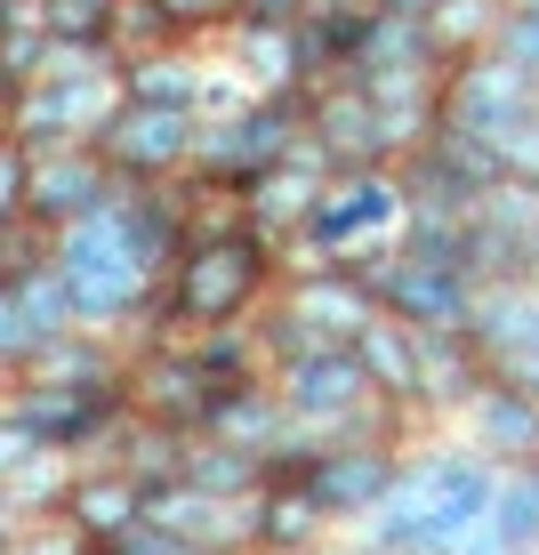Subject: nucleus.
<instances>
[{
	"mask_svg": "<svg viewBox=\"0 0 539 555\" xmlns=\"http://www.w3.org/2000/svg\"><path fill=\"white\" fill-rule=\"evenodd\" d=\"M291 258L258 234V225H226V234H185L178 266H169L162 298H153L138 338H194V331H242L274 306Z\"/></svg>",
	"mask_w": 539,
	"mask_h": 555,
	"instance_id": "obj_1",
	"label": "nucleus"
},
{
	"mask_svg": "<svg viewBox=\"0 0 539 555\" xmlns=\"http://www.w3.org/2000/svg\"><path fill=\"white\" fill-rule=\"evenodd\" d=\"M56 274H65V291H73L81 331H105V338H121V347L145 331L153 298H162V266L145 258L121 194H113L105 209H89L81 225L56 234Z\"/></svg>",
	"mask_w": 539,
	"mask_h": 555,
	"instance_id": "obj_2",
	"label": "nucleus"
},
{
	"mask_svg": "<svg viewBox=\"0 0 539 555\" xmlns=\"http://www.w3.org/2000/svg\"><path fill=\"white\" fill-rule=\"evenodd\" d=\"M491 483H499V467L475 443H419L395 500L362 524V540L378 555H442L451 531H467L491 507Z\"/></svg>",
	"mask_w": 539,
	"mask_h": 555,
	"instance_id": "obj_3",
	"label": "nucleus"
},
{
	"mask_svg": "<svg viewBox=\"0 0 539 555\" xmlns=\"http://www.w3.org/2000/svg\"><path fill=\"white\" fill-rule=\"evenodd\" d=\"M402 218H411V194H402L395 169H338L315 218L298 225L291 266H362L402 234Z\"/></svg>",
	"mask_w": 539,
	"mask_h": 555,
	"instance_id": "obj_4",
	"label": "nucleus"
},
{
	"mask_svg": "<svg viewBox=\"0 0 539 555\" xmlns=\"http://www.w3.org/2000/svg\"><path fill=\"white\" fill-rule=\"evenodd\" d=\"M113 105H121V56L56 41V65L16 98V138L25 145H81L113 121Z\"/></svg>",
	"mask_w": 539,
	"mask_h": 555,
	"instance_id": "obj_5",
	"label": "nucleus"
},
{
	"mask_svg": "<svg viewBox=\"0 0 539 555\" xmlns=\"http://www.w3.org/2000/svg\"><path fill=\"white\" fill-rule=\"evenodd\" d=\"M0 403L33 427V443L73 451V459H105V443L138 418L121 371H113V378H81V387H56V378H9Z\"/></svg>",
	"mask_w": 539,
	"mask_h": 555,
	"instance_id": "obj_6",
	"label": "nucleus"
},
{
	"mask_svg": "<svg viewBox=\"0 0 539 555\" xmlns=\"http://www.w3.org/2000/svg\"><path fill=\"white\" fill-rule=\"evenodd\" d=\"M298 138H306V89H274V98L226 113V121H202L194 178L226 185V194H249V178H266Z\"/></svg>",
	"mask_w": 539,
	"mask_h": 555,
	"instance_id": "obj_7",
	"label": "nucleus"
},
{
	"mask_svg": "<svg viewBox=\"0 0 539 555\" xmlns=\"http://www.w3.org/2000/svg\"><path fill=\"white\" fill-rule=\"evenodd\" d=\"M355 274L371 282L378 314L411 322V331H467V314H475V291H484V282L467 274V266H435V258H411L402 242H387L378 258H362Z\"/></svg>",
	"mask_w": 539,
	"mask_h": 555,
	"instance_id": "obj_8",
	"label": "nucleus"
},
{
	"mask_svg": "<svg viewBox=\"0 0 539 555\" xmlns=\"http://www.w3.org/2000/svg\"><path fill=\"white\" fill-rule=\"evenodd\" d=\"M194 145H202V113L185 105H138L121 98L113 121L98 129V153L121 169L129 185H178L194 178Z\"/></svg>",
	"mask_w": 539,
	"mask_h": 555,
	"instance_id": "obj_9",
	"label": "nucleus"
},
{
	"mask_svg": "<svg viewBox=\"0 0 539 555\" xmlns=\"http://www.w3.org/2000/svg\"><path fill=\"white\" fill-rule=\"evenodd\" d=\"M531 113H539V81L515 73L499 49H475V56H451V65H442V121L451 129H467V138H484V145H508Z\"/></svg>",
	"mask_w": 539,
	"mask_h": 555,
	"instance_id": "obj_10",
	"label": "nucleus"
},
{
	"mask_svg": "<svg viewBox=\"0 0 539 555\" xmlns=\"http://www.w3.org/2000/svg\"><path fill=\"white\" fill-rule=\"evenodd\" d=\"M411 451L419 443H387V435H355V443H331L315 459V500L331 524H371L378 507L395 500V483H402V467H411Z\"/></svg>",
	"mask_w": 539,
	"mask_h": 555,
	"instance_id": "obj_11",
	"label": "nucleus"
},
{
	"mask_svg": "<svg viewBox=\"0 0 539 555\" xmlns=\"http://www.w3.org/2000/svg\"><path fill=\"white\" fill-rule=\"evenodd\" d=\"M121 194V169L98 153V138L81 145H33V194H25V218L41 225V234H65V225H81L89 209H105Z\"/></svg>",
	"mask_w": 539,
	"mask_h": 555,
	"instance_id": "obj_12",
	"label": "nucleus"
},
{
	"mask_svg": "<svg viewBox=\"0 0 539 555\" xmlns=\"http://www.w3.org/2000/svg\"><path fill=\"white\" fill-rule=\"evenodd\" d=\"M121 378H129V403H138V418H162V427L202 435L209 371L194 362V338H129Z\"/></svg>",
	"mask_w": 539,
	"mask_h": 555,
	"instance_id": "obj_13",
	"label": "nucleus"
},
{
	"mask_svg": "<svg viewBox=\"0 0 539 555\" xmlns=\"http://www.w3.org/2000/svg\"><path fill=\"white\" fill-rule=\"evenodd\" d=\"M331 178H338V162L322 153V138L306 129V138L282 153L266 178H249V194H242V209H249V225H258L266 242H274L282 258H291V242H298V225L315 218V202L331 194Z\"/></svg>",
	"mask_w": 539,
	"mask_h": 555,
	"instance_id": "obj_14",
	"label": "nucleus"
},
{
	"mask_svg": "<svg viewBox=\"0 0 539 555\" xmlns=\"http://www.w3.org/2000/svg\"><path fill=\"white\" fill-rule=\"evenodd\" d=\"M274 306L298 314L306 331L331 338V347H355V338L378 322V298H371V282H362L355 266H291L282 291H274Z\"/></svg>",
	"mask_w": 539,
	"mask_h": 555,
	"instance_id": "obj_15",
	"label": "nucleus"
},
{
	"mask_svg": "<svg viewBox=\"0 0 539 555\" xmlns=\"http://www.w3.org/2000/svg\"><path fill=\"white\" fill-rule=\"evenodd\" d=\"M306 129L322 138V153H331L338 169H395V153H387V121H378V105H371V89L362 81H322V89H306Z\"/></svg>",
	"mask_w": 539,
	"mask_h": 555,
	"instance_id": "obj_16",
	"label": "nucleus"
},
{
	"mask_svg": "<svg viewBox=\"0 0 539 555\" xmlns=\"http://www.w3.org/2000/svg\"><path fill=\"white\" fill-rule=\"evenodd\" d=\"M282 387V403H291V418H346L355 403H371V378H362L355 347H331V338H315V347L282 354L274 371H266Z\"/></svg>",
	"mask_w": 539,
	"mask_h": 555,
	"instance_id": "obj_17",
	"label": "nucleus"
},
{
	"mask_svg": "<svg viewBox=\"0 0 539 555\" xmlns=\"http://www.w3.org/2000/svg\"><path fill=\"white\" fill-rule=\"evenodd\" d=\"M467 418V443L491 459V467H524V459H539V403L524 387H515V378H484V387H475V403L459 411Z\"/></svg>",
	"mask_w": 539,
	"mask_h": 555,
	"instance_id": "obj_18",
	"label": "nucleus"
},
{
	"mask_svg": "<svg viewBox=\"0 0 539 555\" xmlns=\"http://www.w3.org/2000/svg\"><path fill=\"white\" fill-rule=\"evenodd\" d=\"M145 500L153 491L138 483L129 467H105V459H81V475H73V500H65V524L81 531V540H129V531L145 524Z\"/></svg>",
	"mask_w": 539,
	"mask_h": 555,
	"instance_id": "obj_19",
	"label": "nucleus"
},
{
	"mask_svg": "<svg viewBox=\"0 0 539 555\" xmlns=\"http://www.w3.org/2000/svg\"><path fill=\"white\" fill-rule=\"evenodd\" d=\"M484 378L491 362L467 331H419V418H459Z\"/></svg>",
	"mask_w": 539,
	"mask_h": 555,
	"instance_id": "obj_20",
	"label": "nucleus"
},
{
	"mask_svg": "<svg viewBox=\"0 0 539 555\" xmlns=\"http://www.w3.org/2000/svg\"><path fill=\"white\" fill-rule=\"evenodd\" d=\"M202 435H218V443H242V451H274L282 435H291V403H282L274 378H234V387H209V411H202Z\"/></svg>",
	"mask_w": 539,
	"mask_h": 555,
	"instance_id": "obj_21",
	"label": "nucleus"
},
{
	"mask_svg": "<svg viewBox=\"0 0 539 555\" xmlns=\"http://www.w3.org/2000/svg\"><path fill=\"white\" fill-rule=\"evenodd\" d=\"M467 338L484 347L491 371L508 354H531L539 347V282H484V291H475V314H467Z\"/></svg>",
	"mask_w": 539,
	"mask_h": 555,
	"instance_id": "obj_22",
	"label": "nucleus"
},
{
	"mask_svg": "<svg viewBox=\"0 0 539 555\" xmlns=\"http://www.w3.org/2000/svg\"><path fill=\"white\" fill-rule=\"evenodd\" d=\"M355 362H362V378H371V395H387V403L419 411V331H411V322L378 314L371 331L355 338Z\"/></svg>",
	"mask_w": 539,
	"mask_h": 555,
	"instance_id": "obj_23",
	"label": "nucleus"
},
{
	"mask_svg": "<svg viewBox=\"0 0 539 555\" xmlns=\"http://www.w3.org/2000/svg\"><path fill=\"white\" fill-rule=\"evenodd\" d=\"M234 65L249 73V81L274 98V89H315L306 81V49H298V25H226V41H218Z\"/></svg>",
	"mask_w": 539,
	"mask_h": 555,
	"instance_id": "obj_24",
	"label": "nucleus"
},
{
	"mask_svg": "<svg viewBox=\"0 0 539 555\" xmlns=\"http://www.w3.org/2000/svg\"><path fill=\"white\" fill-rule=\"evenodd\" d=\"M331 540V515H322L315 483H266L258 491V547L274 555H315Z\"/></svg>",
	"mask_w": 539,
	"mask_h": 555,
	"instance_id": "obj_25",
	"label": "nucleus"
},
{
	"mask_svg": "<svg viewBox=\"0 0 539 555\" xmlns=\"http://www.w3.org/2000/svg\"><path fill=\"white\" fill-rule=\"evenodd\" d=\"M178 483L209 491V500H258V491H266V459L242 451V443H218V435H185Z\"/></svg>",
	"mask_w": 539,
	"mask_h": 555,
	"instance_id": "obj_26",
	"label": "nucleus"
},
{
	"mask_svg": "<svg viewBox=\"0 0 539 555\" xmlns=\"http://www.w3.org/2000/svg\"><path fill=\"white\" fill-rule=\"evenodd\" d=\"M202 73H209L202 49H153V56H129V65H121V98L202 113Z\"/></svg>",
	"mask_w": 539,
	"mask_h": 555,
	"instance_id": "obj_27",
	"label": "nucleus"
},
{
	"mask_svg": "<svg viewBox=\"0 0 539 555\" xmlns=\"http://www.w3.org/2000/svg\"><path fill=\"white\" fill-rule=\"evenodd\" d=\"M73 475H81V459L41 443L16 475H0V500L25 515V524H56V515H65V500H73Z\"/></svg>",
	"mask_w": 539,
	"mask_h": 555,
	"instance_id": "obj_28",
	"label": "nucleus"
},
{
	"mask_svg": "<svg viewBox=\"0 0 539 555\" xmlns=\"http://www.w3.org/2000/svg\"><path fill=\"white\" fill-rule=\"evenodd\" d=\"M484 515L499 524V540H508V547H539V459H524V467H499Z\"/></svg>",
	"mask_w": 539,
	"mask_h": 555,
	"instance_id": "obj_29",
	"label": "nucleus"
},
{
	"mask_svg": "<svg viewBox=\"0 0 539 555\" xmlns=\"http://www.w3.org/2000/svg\"><path fill=\"white\" fill-rule=\"evenodd\" d=\"M499 16H508V0H435V9H427V33H435L442 56H475V49H491Z\"/></svg>",
	"mask_w": 539,
	"mask_h": 555,
	"instance_id": "obj_30",
	"label": "nucleus"
},
{
	"mask_svg": "<svg viewBox=\"0 0 539 555\" xmlns=\"http://www.w3.org/2000/svg\"><path fill=\"white\" fill-rule=\"evenodd\" d=\"M16 306H25V322H33V338H65V331H81V314H73V291H65V274H56V258L49 266H33V274H16L9 282Z\"/></svg>",
	"mask_w": 539,
	"mask_h": 555,
	"instance_id": "obj_31",
	"label": "nucleus"
},
{
	"mask_svg": "<svg viewBox=\"0 0 539 555\" xmlns=\"http://www.w3.org/2000/svg\"><path fill=\"white\" fill-rule=\"evenodd\" d=\"M153 49H194L178 33V16L162 9V0H121V16H113V56H153Z\"/></svg>",
	"mask_w": 539,
	"mask_h": 555,
	"instance_id": "obj_32",
	"label": "nucleus"
},
{
	"mask_svg": "<svg viewBox=\"0 0 539 555\" xmlns=\"http://www.w3.org/2000/svg\"><path fill=\"white\" fill-rule=\"evenodd\" d=\"M467 234H475V218H451V209H411L395 242H402L411 258H435V266H467Z\"/></svg>",
	"mask_w": 539,
	"mask_h": 555,
	"instance_id": "obj_33",
	"label": "nucleus"
},
{
	"mask_svg": "<svg viewBox=\"0 0 539 555\" xmlns=\"http://www.w3.org/2000/svg\"><path fill=\"white\" fill-rule=\"evenodd\" d=\"M194 362L209 371V387H234V378H258L266 354H258V331H194Z\"/></svg>",
	"mask_w": 539,
	"mask_h": 555,
	"instance_id": "obj_34",
	"label": "nucleus"
},
{
	"mask_svg": "<svg viewBox=\"0 0 539 555\" xmlns=\"http://www.w3.org/2000/svg\"><path fill=\"white\" fill-rule=\"evenodd\" d=\"M113 16L121 0H49V33L73 49H113Z\"/></svg>",
	"mask_w": 539,
	"mask_h": 555,
	"instance_id": "obj_35",
	"label": "nucleus"
},
{
	"mask_svg": "<svg viewBox=\"0 0 539 555\" xmlns=\"http://www.w3.org/2000/svg\"><path fill=\"white\" fill-rule=\"evenodd\" d=\"M33 354H41V338H33V322H25V306H16V291L0 282V387L33 371Z\"/></svg>",
	"mask_w": 539,
	"mask_h": 555,
	"instance_id": "obj_36",
	"label": "nucleus"
},
{
	"mask_svg": "<svg viewBox=\"0 0 539 555\" xmlns=\"http://www.w3.org/2000/svg\"><path fill=\"white\" fill-rule=\"evenodd\" d=\"M25 194H33V145L25 138H0V234L25 225Z\"/></svg>",
	"mask_w": 539,
	"mask_h": 555,
	"instance_id": "obj_37",
	"label": "nucleus"
},
{
	"mask_svg": "<svg viewBox=\"0 0 539 555\" xmlns=\"http://www.w3.org/2000/svg\"><path fill=\"white\" fill-rule=\"evenodd\" d=\"M491 49L508 56L515 73H531V81H539V9H515V0H508V16H499Z\"/></svg>",
	"mask_w": 539,
	"mask_h": 555,
	"instance_id": "obj_38",
	"label": "nucleus"
},
{
	"mask_svg": "<svg viewBox=\"0 0 539 555\" xmlns=\"http://www.w3.org/2000/svg\"><path fill=\"white\" fill-rule=\"evenodd\" d=\"M162 9L178 16V33L202 49V41H226V25L242 16V0H162Z\"/></svg>",
	"mask_w": 539,
	"mask_h": 555,
	"instance_id": "obj_39",
	"label": "nucleus"
},
{
	"mask_svg": "<svg viewBox=\"0 0 539 555\" xmlns=\"http://www.w3.org/2000/svg\"><path fill=\"white\" fill-rule=\"evenodd\" d=\"M9 555H98V540H81V531H73L65 515H56V524H33Z\"/></svg>",
	"mask_w": 539,
	"mask_h": 555,
	"instance_id": "obj_40",
	"label": "nucleus"
},
{
	"mask_svg": "<svg viewBox=\"0 0 539 555\" xmlns=\"http://www.w3.org/2000/svg\"><path fill=\"white\" fill-rule=\"evenodd\" d=\"M442 555H515V547L499 540V524H491V515H475L467 531H451V540H442Z\"/></svg>",
	"mask_w": 539,
	"mask_h": 555,
	"instance_id": "obj_41",
	"label": "nucleus"
},
{
	"mask_svg": "<svg viewBox=\"0 0 539 555\" xmlns=\"http://www.w3.org/2000/svg\"><path fill=\"white\" fill-rule=\"evenodd\" d=\"M33 451H41V443H33V427H25V418H16L9 403H0V475H16Z\"/></svg>",
	"mask_w": 539,
	"mask_h": 555,
	"instance_id": "obj_42",
	"label": "nucleus"
},
{
	"mask_svg": "<svg viewBox=\"0 0 539 555\" xmlns=\"http://www.w3.org/2000/svg\"><path fill=\"white\" fill-rule=\"evenodd\" d=\"M298 16H306V0H242L234 25H298Z\"/></svg>",
	"mask_w": 539,
	"mask_h": 555,
	"instance_id": "obj_43",
	"label": "nucleus"
},
{
	"mask_svg": "<svg viewBox=\"0 0 539 555\" xmlns=\"http://www.w3.org/2000/svg\"><path fill=\"white\" fill-rule=\"evenodd\" d=\"M499 378H515V387L539 403V347H531V354H508V362H499Z\"/></svg>",
	"mask_w": 539,
	"mask_h": 555,
	"instance_id": "obj_44",
	"label": "nucleus"
},
{
	"mask_svg": "<svg viewBox=\"0 0 539 555\" xmlns=\"http://www.w3.org/2000/svg\"><path fill=\"white\" fill-rule=\"evenodd\" d=\"M16 98H25V89H9V81H0V138H16Z\"/></svg>",
	"mask_w": 539,
	"mask_h": 555,
	"instance_id": "obj_45",
	"label": "nucleus"
},
{
	"mask_svg": "<svg viewBox=\"0 0 539 555\" xmlns=\"http://www.w3.org/2000/svg\"><path fill=\"white\" fill-rule=\"evenodd\" d=\"M515 9H539V0H515Z\"/></svg>",
	"mask_w": 539,
	"mask_h": 555,
	"instance_id": "obj_46",
	"label": "nucleus"
},
{
	"mask_svg": "<svg viewBox=\"0 0 539 555\" xmlns=\"http://www.w3.org/2000/svg\"><path fill=\"white\" fill-rule=\"evenodd\" d=\"M249 555H274V547H249Z\"/></svg>",
	"mask_w": 539,
	"mask_h": 555,
	"instance_id": "obj_47",
	"label": "nucleus"
}]
</instances>
